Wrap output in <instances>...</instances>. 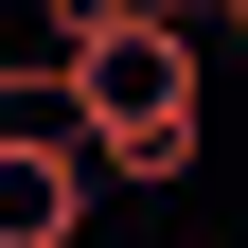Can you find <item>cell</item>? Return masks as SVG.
I'll return each instance as SVG.
<instances>
[{"mask_svg": "<svg viewBox=\"0 0 248 248\" xmlns=\"http://www.w3.org/2000/svg\"><path fill=\"white\" fill-rule=\"evenodd\" d=\"M0 248H89V142H71V107L0 124Z\"/></svg>", "mask_w": 248, "mask_h": 248, "instance_id": "obj_2", "label": "cell"}, {"mask_svg": "<svg viewBox=\"0 0 248 248\" xmlns=\"http://www.w3.org/2000/svg\"><path fill=\"white\" fill-rule=\"evenodd\" d=\"M36 18H53V71H71V53H107V36H142L160 0H36Z\"/></svg>", "mask_w": 248, "mask_h": 248, "instance_id": "obj_3", "label": "cell"}, {"mask_svg": "<svg viewBox=\"0 0 248 248\" xmlns=\"http://www.w3.org/2000/svg\"><path fill=\"white\" fill-rule=\"evenodd\" d=\"M213 36H231V53H248V0H213Z\"/></svg>", "mask_w": 248, "mask_h": 248, "instance_id": "obj_4", "label": "cell"}, {"mask_svg": "<svg viewBox=\"0 0 248 248\" xmlns=\"http://www.w3.org/2000/svg\"><path fill=\"white\" fill-rule=\"evenodd\" d=\"M71 142H89V177H142V195H177V177L213 160V71H195V18H142V36H107V53H71Z\"/></svg>", "mask_w": 248, "mask_h": 248, "instance_id": "obj_1", "label": "cell"}]
</instances>
